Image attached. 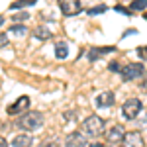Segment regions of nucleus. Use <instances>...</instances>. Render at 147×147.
<instances>
[{
    "label": "nucleus",
    "mask_w": 147,
    "mask_h": 147,
    "mask_svg": "<svg viewBox=\"0 0 147 147\" xmlns=\"http://www.w3.org/2000/svg\"><path fill=\"white\" fill-rule=\"evenodd\" d=\"M43 122H45V116L41 112L30 110V112H26L22 118L18 120V127L24 129V131H37V129L43 127Z\"/></svg>",
    "instance_id": "nucleus-1"
},
{
    "label": "nucleus",
    "mask_w": 147,
    "mask_h": 147,
    "mask_svg": "<svg viewBox=\"0 0 147 147\" xmlns=\"http://www.w3.org/2000/svg\"><path fill=\"white\" fill-rule=\"evenodd\" d=\"M80 127H82V134L88 137H100L102 134H106V122L102 120L100 116H96V114L88 116L80 124Z\"/></svg>",
    "instance_id": "nucleus-2"
},
{
    "label": "nucleus",
    "mask_w": 147,
    "mask_h": 147,
    "mask_svg": "<svg viewBox=\"0 0 147 147\" xmlns=\"http://www.w3.org/2000/svg\"><path fill=\"white\" fill-rule=\"evenodd\" d=\"M141 110H143V104L137 98H129V100H125L122 104V116L125 120H136L137 116L141 114Z\"/></svg>",
    "instance_id": "nucleus-3"
},
{
    "label": "nucleus",
    "mask_w": 147,
    "mask_h": 147,
    "mask_svg": "<svg viewBox=\"0 0 147 147\" xmlns=\"http://www.w3.org/2000/svg\"><path fill=\"white\" fill-rule=\"evenodd\" d=\"M143 73H145V69H143L141 63H127V65H122V71H120V75H122L124 80H136V79H139Z\"/></svg>",
    "instance_id": "nucleus-4"
},
{
    "label": "nucleus",
    "mask_w": 147,
    "mask_h": 147,
    "mask_svg": "<svg viewBox=\"0 0 147 147\" xmlns=\"http://www.w3.org/2000/svg\"><path fill=\"white\" fill-rule=\"evenodd\" d=\"M120 147H145V139L141 136V131H125Z\"/></svg>",
    "instance_id": "nucleus-5"
},
{
    "label": "nucleus",
    "mask_w": 147,
    "mask_h": 147,
    "mask_svg": "<svg viewBox=\"0 0 147 147\" xmlns=\"http://www.w3.org/2000/svg\"><path fill=\"white\" fill-rule=\"evenodd\" d=\"M26 110H30V96H26V94L20 96L14 104L8 106V114H10V116H20V114H24Z\"/></svg>",
    "instance_id": "nucleus-6"
},
{
    "label": "nucleus",
    "mask_w": 147,
    "mask_h": 147,
    "mask_svg": "<svg viewBox=\"0 0 147 147\" xmlns=\"http://www.w3.org/2000/svg\"><path fill=\"white\" fill-rule=\"evenodd\" d=\"M59 8L65 16H77L82 10L80 0H59Z\"/></svg>",
    "instance_id": "nucleus-7"
},
{
    "label": "nucleus",
    "mask_w": 147,
    "mask_h": 147,
    "mask_svg": "<svg viewBox=\"0 0 147 147\" xmlns=\"http://www.w3.org/2000/svg\"><path fill=\"white\" fill-rule=\"evenodd\" d=\"M125 131L122 125H112L108 131H106V141L110 143V145H120L122 143V139H124Z\"/></svg>",
    "instance_id": "nucleus-8"
},
{
    "label": "nucleus",
    "mask_w": 147,
    "mask_h": 147,
    "mask_svg": "<svg viewBox=\"0 0 147 147\" xmlns=\"http://www.w3.org/2000/svg\"><path fill=\"white\" fill-rule=\"evenodd\" d=\"M86 136L82 131H73L65 139V147H86Z\"/></svg>",
    "instance_id": "nucleus-9"
},
{
    "label": "nucleus",
    "mask_w": 147,
    "mask_h": 147,
    "mask_svg": "<svg viewBox=\"0 0 147 147\" xmlns=\"http://www.w3.org/2000/svg\"><path fill=\"white\" fill-rule=\"evenodd\" d=\"M114 102H116V94L112 90H104L96 96V106L98 108H110V106H114Z\"/></svg>",
    "instance_id": "nucleus-10"
},
{
    "label": "nucleus",
    "mask_w": 147,
    "mask_h": 147,
    "mask_svg": "<svg viewBox=\"0 0 147 147\" xmlns=\"http://www.w3.org/2000/svg\"><path fill=\"white\" fill-rule=\"evenodd\" d=\"M34 141L35 139L30 134H18V136H14V139H12V147H32Z\"/></svg>",
    "instance_id": "nucleus-11"
},
{
    "label": "nucleus",
    "mask_w": 147,
    "mask_h": 147,
    "mask_svg": "<svg viewBox=\"0 0 147 147\" xmlns=\"http://www.w3.org/2000/svg\"><path fill=\"white\" fill-rule=\"evenodd\" d=\"M112 51H116V47H92L90 51H88V59L96 61L98 57L106 55V53H112Z\"/></svg>",
    "instance_id": "nucleus-12"
},
{
    "label": "nucleus",
    "mask_w": 147,
    "mask_h": 147,
    "mask_svg": "<svg viewBox=\"0 0 147 147\" xmlns=\"http://www.w3.org/2000/svg\"><path fill=\"white\" fill-rule=\"evenodd\" d=\"M34 37H37V39H41V41H45V39H51V30L49 28H45V26H39V28H35L34 32Z\"/></svg>",
    "instance_id": "nucleus-13"
},
{
    "label": "nucleus",
    "mask_w": 147,
    "mask_h": 147,
    "mask_svg": "<svg viewBox=\"0 0 147 147\" xmlns=\"http://www.w3.org/2000/svg\"><path fill=\"white\" fill-rule=\"evenodd\" d=\"M67 55H69V45L65 41H59L55 45V57L57 59H65Z\"/></svg>",
    "instance_id": "nucleus-14"
},
{
    "label": "nucleus",
    "mask_w": 147,
    "mask_h": 147,
    "mask_svg": "<svg viewBox=\"0 0 147 147\" xmlns=\"http://www.w3.org/2000/svg\"><path fill=\"white\" fill-rule=\"evenodd\" d=\"M37 0H16L14 4H10V10H20V8H26V6H34Z\"/></svg>",
    "instance_id": "nucleus-15"
},
{
    "label": "nucleus",
    "mask_w": 147,
    "mask_h": 147,
    "mask_svg": "<svg viewBox=\"0 0 147 147\" xmlns=\"http://www.w3.org/2000/svg\"><path fill=\"white\" fill-rule=\"evenodd\" d=\"M147 8V0H134L131 4H129V10L131 12H141Z\"/></svg>",
    "instance_id": "nucleus-16"
},
{
    "label": "nucleus",
    "mask_w": 147,
    "mask_h": 147,
    "mask_svg": "<svg viewBox=\"0 0 147 147\" xmlns=\"http://www.w3.org/2000/svg\"><path fill=\"white\" fill-rule=\"evenodd\" d=\"M10 32L14 35H26V32H28V30H26V26H22V24H14V26L10 28Z\"/></svg>",
    "instance_id": "nucleus-17"
},
{
    "label": "nucleus",
    "mask_w": 147,
    "mask_h": 147,
    "mask_svg": "<svg viewBox=\"0 0 147 147\" xmlns=\"http://www.w3.org/2000/svg\"><path fill=\"white\" fill-rule=\"evenodd\" d=\"M28 18H30V16H28V12H18V14H14V16H12V20H14V22H18V24L26 22Z\"/></svg>",
    "instance_id": "nucleus-18"
},
{
    "label": "nucleus",
    "mask_w": 147,
    "mask_h": 147,
    "mask_svg": "<svg viewBox=\"0 0 147 147\" xmlns=\"http://www.w3.org/2000/svg\"><path fill=\"white\" fill-rule=\"evenodd\" d=\"M108 69H110L112 73H120V71H122V65H120V61H112V63L108 65Z\"/></svg>",
    "instance_id": "nucleus-19"
},
{
    "label": "nucleus",
    "mask_w": 147,
    "mask_h": 147,
    "mask_svg": "<svg viewBox=\"0 0 147 147\" xmlns=\"http://www.w3.org/2000/svg\"><path fill=\"white\" fill-rule=\"evenodd\" d=\"M100 12H106V6H96V8H90V10H88V16L100 14Z\"/></svg>",
    "instance_id": "nucleus-20"
},
{
    "label": "nucleus",
    "mask_w": 147,
    "mask_h": 147,
    "mask_svg": "<svg viewBox=\"0 0 147 147\" xmlns=\"http://www.w3.org/2000/svg\"><path fill=\"white\" fill-rule=\"evenodd\" d=\"M137 55L141 57L143 61H147V45L145 47H139V49H137Z\"/></svg>",
    "instance_id": "nucleus-21"
},
{
    "label": "nucleus",
    "mask_w": 147,
    "mask_h": 147,
    "mask_svg": "<svg viewBox=\"0 0 147 147\" xmlns=\"http://www.w3.org/2000/svg\"><path fill=\"white\" fill-rule=\"evenodd\" d=\"M6 45H8V35L0 34V47H6Z\"/></svg>",
    "instance_id": "nucleus-22"
},
{
    "label": "nucleus",
    "mask_w": 147,
    "mask_h": 147,
    "mask_svg": "<svg viewBox=\"0 0 147 147\" xmlns=\"http://www.w3.org/2000/svg\"><path fill=\"white\" fill-rule=\"evenodd\" d=\"M39 147H59V145H57L55 141H45V143H41Z\"/></svg>",
    "instance_id": "nucleus-23"
},
{
    "label": "nucleus",
    "mask_w": 147,
    "mask_h": 147,
    "mask_svg": "<svg viewBox=\"0 0 147 147\" xmlns=\"http://www.w3.org/2000/svg\"><path fill=\"white\" fill-rule=\"evenodd\" d=\"M0 147H8V141L4 137H0Z\"/></svg>",
    "instance_id": "nucleus-24"
},
{
    "label": "nucleus",
    "mask_w": 147,
    "mask_h": 147,
    "mask_svg": "<svg viewBox=\"0 0 147 147\" xmlns=\"http://www.w3.org/2000/svg\"><path fill=\"white\" fill-rule=\"evenodd\" d=\"M86 147H104L102 143H90V145H86Z\"/></svg>",
    "instance_id": "nucleus-25"
},
{
    "label": "nucleus",
    "mask_w": 147,
    "mask_h": 147,
    "mask_svg": "<svg viewBox=\"0 0 147 147\" xmlns=\"http://www.w3.org/2000/svg\"><path fill=\"white\" fill-rule=\"evenodd\" d=\"M2 24H4V18H2V16H0V26H2Z\"/></svg>",
    "instance_id": "nucleus-26"
},
{
    "label": "nucleus",
    "mask_w": 147,
    "mask_h": 147,
    "mask_svg": "<svg viewBox=\"0 0 147 147\" xmlns=\"http://www.w3.org/2000/svg\"><path fill=\"white\" fill-rule=\"evenodd\" d=\"M143 88H145V90H147V82H145V84H143Z\"/></svg>",
    "instance_id": "nucleus-27"
},
{
    "label": "nucleus",
    "mask_w": 147,
    "mask_h": 147,
    "mask_svg": "<svg viewBox=\"0 0 147 147\" xmlns=\"http://www.w3.org/2000/svg\"><path fill=\"white\" fill-rule=\"evenodd\" d=\"M108 147H116V145H108Z\"/></svg>",
    "instance_id": "nucleus-28"
}]
</instances>
